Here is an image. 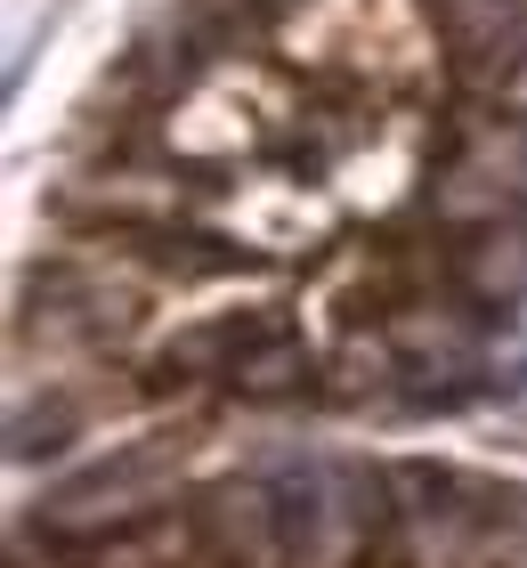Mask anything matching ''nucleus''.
Wrapping results in <instances>:
<instances>
[{"label": "nucleus", "instance_id": "obj_1", "mask_svg": "<svg viewBox=\"0 0 527 568\" xmlns=\"http://www.w3.org/2000/svg\"><path fill=\"white\" fill-rule=\"evenodd\" d=\"M293 560L284 568H527V479L463 471L438 455H293L268 463ZM9 568H227L203 552L188 487L98 536L24 528Z\"/></svg>", "mask_w": 527, "mask_h": 568}, {"label": "nucleus", "instance_id": "obj_5", "mask_svg": "<svg viewBox=\"0 0 527 568\" xmlns=\"http://www.w3.org/2000/svg\"><path fill=\"white\" fill-rule=\"evenodd\" d=\"M446 276H455V293L479 308L487 325L504 317V308H519L527 301V212L504 220V227H487V236L446 244Z\"/></svg>", "mask_w": 527, "mask_h": 568}, {"label": "nucleus", "instance_id": "obj_9", "mask_svg": "<svg viewBox=\"0 0 527 568\" xmlns=\"http://www.w3.org/2000/svg\"><path fill=\"white\" fill-rule=\"evenodd\" d=\"M487 106H495V122H527V65H519L511 82H504V90L487 98Z\"/></svg>", "mask_w": 527, "mask_h": 568}, {"label": "nucleus", "instance_id": "obj_2", "mask_svg": "<svg viewBox=\"0 0 527 568\" xmlns=\"http://www.w3.org/2000/svg\"><path fill=\"white\" fill-rule=\"evenodd\" d=\"M284 325H293V317L268 308V301H260V308H220V317L179 325L171 342L146 357V374H154V390H220V398H227V382L244 374Z\"/></svg>", "mask_w": 527, "mask_h": 568}, {"label": "nucleus", "instance_id": "obj_3", "mask_svg": "<svg viewBox=\"0 0 527 568\" xmlns=\"http://www.w3.org/2000/svg\"><path fill=\"white\" fill-rule=\"evenodd\" d=\"M430 33L470 98H495L527 65V0H430Z\"/></svg>", "mask_w": 527, "mask_h": 568}, {"label": "nucleus", "instance_id": "obj_7", "mask_svg": "<svg viewBox=\"0 0 527 568\" xmlns=\"http://www.w3.org/2000/svg\"><path fill=\"white\" fill-rule=\"evenodd\" d=\"M463 146L479 154L495 179H504V187L519 195V212H527V122H470Z\"/></svg>", "mask_w": 527, "mask_h": 568}, {"label": "nucleus", "instance_id": "obj_6", "mask_svg": "<svg viewBox=\"0 0 527 568\" xmlns=\"http://www.w3.org/2000/svg\"><path fill=\"white\" fill-rule=\"evenodd\" d=\"M17 438H9V455L17 463H33V455H58L73 430H82V406H73L65 390H49L41 406H17V423H9Z\"/></svg>", "mask_w": 527, "mask_h": 568}, {"label": "nucleus", "instance_id": "obj_4", "mask_svg": "<svg viewBox=\"0 0 527 568\" xmlns=\"http://www.w3.org/2000/svg\"><path fill=\"white\" fill-rule=\"evenodd\" d=\"M422 212H430V227L438 236H487V227H504V220H519V195L495 179L470 146H455L446 163H430V179H422Z\"/></svg>", "mask_w": 527, "mask_h": 568}, {"label": "nucleus", "instance_id": "obj_8", "mask_svg": "<svg viewBox=\"0 0 527 568\" xmlns=\"http://www.w3.org/2000/svg\"><path fill=\"white\" fill-rule=\"evenodd\" d=\"M487 398H504V406H519V398H527V349H519V357H504V366H487Z\"/></svg>", "mask_w": 527, "mask_h": 568}]
</instances>
